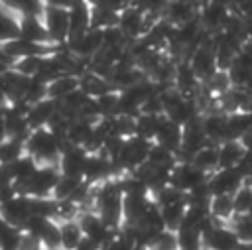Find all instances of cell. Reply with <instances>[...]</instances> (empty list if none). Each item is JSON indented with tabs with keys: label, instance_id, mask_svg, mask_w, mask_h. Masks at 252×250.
<instances>
[{
	"label": "cell",
	"instance_id": "52a82bcc",
	"mask_svg": "<svg viewBox=\"0 0 252 250\" xmlns=\"http://www.w3.org/2000/svg\"><path fill=\"white\" fill-rule=\"evenodd\" d=\"M65 45L73 55L83 57V59H93L104 45V31L98 28H91L85 33L67 39Z\"/></svg>",
	"mask_w": 252,
	"mask_h": 250
},
{
	"label": "cell",
	"instance_id": "d6986e66",
	"mask_svg": "<svg viewBox=\"0 0 252 250\" xmlns=\"http://www.w3.org/2000/svg\"><path fill=\"white\" fill-rule=\"evenodd\" d=\"M77 89H81V77L73 73H63L47 83V96L55 100H63Z\"/></svg>",
	"mask_w": 252,
	"mask_h": 250
},
{
	"label": "cell",
	"instance_id": "e575fe53",
	"mask_svg": "<svg viewBox=\"0 0 252 250\" xmlns=\"http://www.w3.org/2000/svg\"><path fill=\"white\" fill-rule=\"evenodd\" d=\"M236 169L242 173V177H244L246 181H250V179H252V152H248V150H246V154H244V156H242V159L238 161Z\"/></svg>",
	"mask_w": 252,
	"mask_h": 250
},
{
	"label": "cell",
	"instance_id": "7a4b0ae2",
	"mask_svg": "<svg viewBox=\"0 0 252 250\" xmlns=\"http://www.w3.org/2000/svg\"><path fill=\"white\" fill-rule=\"evenodd\" d=\"M61 177V169L55 163H45L35 169V173L18 187V193L30 195V197H49L53 187L57 185Z\"/></svg>",
	"mask_w": 252,
	"mask_h": 250
},
{
	"label": "cell",
	"instance_id": "9c48e42d",
	"mask_svg": "<svg viewBox=\"0 0 252 250\" xmlns=\"http://www.w3.org/2000/svg\"><path fill=\"white\" fill-rule=\"evenodd\" d=\"M244 181L246 179L236 167H219L209 175V189L213 195H222V193L232 195Z\"/></svg>",
	"mask_w": 252,
	"mask_h": 250
},
{
	"label": "cell",
	"instance_id": "7402d4cb",
	"mask_svg": "<svg viewBox=\"0 0 252 250\" xmlns=\"http://www.w3.org/2000/svg\"><path fill=\"white\" fill-rule=\"evenodd\" d=\"M191 161L197 165V167H201L203 171H207V173H213V171H217L219 167H220V157H219V144H213V142H209L207 146H203L193 157H191Z\"/></svg>",
	"mask_w": 252,
	"mask_h": 250
},
{
	"label": "cell",
	"instance_id": "3957f363",
	"mask_svg": "<svg viewBox=\"0 0 252 250\" xmlns=\"http://www.w3.org/2000/svg\"><path fill=\"white\" fill-rule=\"evenodd\" d=\"M152 140H146L142 136H130L124 140L122 148H120V154L116 157V163L122 171H134L138 169L140 165H144L148 161V156H150V150H152Z\"/></svg>",
	"mask_w": 252,
	"mask_h": 250
},
{
	"label": "cell",
	"instance_id": "d4e9b609",
	"mask_svg": "<svg viewBox=\"0 0 252 250\" xmlns=\"http://www.w3.org/2000/svg\"><path fill=\"white\" fill-rule=\"evenodd\" d=\"M83 177L81 175H65V173H61V177H59V181H57V185L53 187V191H51V199L53 201H67V199H71L75 193H77V189L83 185Z\"/></svg>",
	"mask_w": 252,
	"mask_h": 250
},
{
	"label": "cell",
	"instance_id": "4dcf8cb0",
	"mask_svg": "<svg viewBox=\"0 0 252 250\" xmlns=\"http://www.w3.org/2000/svg\"><path fill=\"white\" fill-rule=\"evenodd\" d=\"M26 154L24 138H6L0 144V163H12Z\"/></svg>",
	"mask_w": 252,
	"mask_h": 250
},
{
	"label": "cell",
	"instance_id": "30bf717a",
	"mask_svg": "<svg viewBox=\"0 0 252 250\" xmlns=\"http://www.w3.org/2000/svg\"><path fill=\"white\" fill-rule=\"evenodd\" d=\"M33 215V205H32V197L30 195H22L18 193L14 199H10L8 203L0 205V217L6 219L8 222L16 224L22 228V224Z\"/></svg>",
	"mask_w": 252,
	"mask_h": 250
},
{
	"label": "cell",
	"instance_id": "7bdbcfd3",
	"mask_svg": "<svg viewBox=\"0 0 252 250\" xmlns=\"http://www.w3.org/2000/svg\"><path fill=\"white\" fill-rule=\"evenodd\" d=\"M205 250H215V248H205Z\"/></svg>",
	"mask_w": 252,
	"mask_h": 250
},
{
	"label": "cell",
	"instance_id": "ee69618b",
	"mask_svg": "<svg viewBox=\"0 0 252 250\" xmlns=\"http://www.w3.org/2000/svg\"><path fill=\"white\" fill-rule=\"evenodd\" d=\"M0 104H6V102H2V100H0Z\"/></svg>",
	"mask_w": 252,
	"mask_h": 250
},
{
	"label": "cell",
	"instance_id": "484cf974",
	"mask_svg": "<svg viewBox=\"0 0 252 250\" xmlns=\"http://www.w3.org/2000/svg\"><path fill=\"white\" fill-rule=\"evenodd\" d=\"M59 222H61V246L65 250H75L81 244V240L85 238L79 219H65Z\"/></svg>",
	"mask_w": 252,
	"mask_h": 250
},
{
	"label": "cell",
	"instance_id": "44dd1931",
	"mask_svg": "<svg viewBox=\"0 0 252 250\" xmlns=\"http://www.w3.org/2000/svg\"><path fill=\"white\" fill-rule=\"evenodd\" d=\"M209 211H211V217H213V219L230 224V220H232L234 215H236L232 195H228V193L213 195V199H211V203H209Z\"/></svg>",
	"mask_w": 252,
	"mask_h": 250
},
{
	"label": "cell",
	"instance_id": "bcb514c9",
	"mask_svg": "<svg viewBox=\"0 0 252 250\" xmlns=\"http://www.w3.org/2000/svg\"><path fill=\"white\" fill-rule=\"evenodd\" d=\"M0 250H2V248H0Z\"/></svg>",
	"mask_w": 252,
	"mask_h": 250
},
{
	"label": "cell",
	"instance_id": "ac0fdd59",
	"mask_svg": "<svg viewBox=\"0 0 252 250\" xmlns=\"http://www.w3.org/2000/svg\"><path fill=\"white\" fill-rule=\"evenodd\" d=\"M94 126H96V120H89V118H75V120H71L69 128H67L65 144L87 148V144L93 140Z\"/></svg>",
	"mask_w": 252,
	"mask_h": 250
},
{
	"label": "cell",
	"instance_id": "8992f818",
	"mask_svg": "<svg viewBox=\"0 0 252 250\" xmlns=\"http://www.w3.org/2000/svg\"><path fill=\"white\" fill-rule=\"evenodd\" d=\"M41 18L47 26L51 41L57 43V45H65L67 39H69V8L45 4V10H43Z\"/></svg>",
	"mask_w": 252,
	"mask_h": 250
},
{
	"label": "cell",
	"instance_id": "4fadbf2b",
	"mask_svg": "<svg viewBox=\"0 0 252 250\" xmlns=\"http://www.w3.org/2000/svg\"><path fill=\"white\" fill-rule=\"evenodd\" d=\"M91 10H93V4L87 0H75L69 6V39L77 37L93 28Z\"/></svg>",
	"mask_w": 252,
	"mask_h": 250
},
{
	"label": "cell",
	"instance_id": "8d00e7d4",
	"mask_svg": "<svg viewBox=\"0 0 252 250\" xmlns=\"http://www.w3.org/2000/svg\"><path fill=\"white\" fill-rule=\"evenodd\" d=\"M240 142H242V146H244L248 152H252V126L244 132V136L240 138Z\"/></svg>",
	"mask_w": 252,
	"mask_h": 250
},
{
	"label": "cell",
	"instance_id": "d590c367",
	"mask_svg": "<svg viewBox=\"0 0 252 250\" xmlns=\"http://www.w3.org/2000/svg\"><path fill=\"white\" fill-rule=\"evenodd\" d=\"M14 65H16V59H14L12 55H8V53L4 51V47L0 45V75H2V73L12 71V69H14Z\"/></svg>",
	"mask_w": 252,
	"mask_h": 250
},
{
	"label": "cell",
	"instance_id": "e0dca14e",
	"mask_svg": "<svg viewBox=\"0 0 252 250\" xmlns=\"http://www.w3.org/2000/svg\"><path fill=\"white\" fill-rule=\"evenodd\" d=\"M181 140H183V126H181L179 122H175V120H171L169 116L163 114L154 142L163 144V146H167V148L179 152V148H181Z\"/></svg>",
	"mask_w": 252,
	"mask_h": 250
},
{
	"label": "cell",
	"instance_id": "d6a6232c",
	"mask_svg": "<svg viewBox=\"0 0 252 250\" xmlns=\"http://www.w3.org/2000/svg\"><path fill=\"white\" fill-rule=\"evenodd\" d=\"M230 226L238 234L240 242H252V213L234 215V219L230 220Z\"/></svg>",
	"mask_w": 252,
	"mask_h": 250
},
{
	"label": "cell",
	"instance_id": "5bb4252c",
	"mask_svg": "<svg viewBox=\"0 0 252 250\" xmlns=\"http://www.w3.org/2000/svg\"><path fill=\"white\" fill-rule=\"evenodd\" d=\"M199 10H201V4L197 0H169L161 16L167 22H171L173 26H181V24L197 18Z\"/></svg>",
	"mask_w": 252,
	"mask_h": 250
},
{
	"label": "cell",
	"instance_id": "7c38bea8",
	"mask_svg": "<svg viewBox=\"0 0 252 250\" xmlns=\"http://www.w3.org/2000/svg\"><path fill=\"white\" fill-rule=\"evenodd\" d=\"M89 157V150L83 146H73V144H65L61 157H59V169L65 175H81L83 177V169Z\"/></svg>",
	"mask_w": 252,
	"mask_h": 250
},
{
	"label": "cell",
	"instance_id": "60d3db41",
	"mask_svg": "<svg viewBox=\"0 0 252 250\" xmlns=\"http://www.w3.org/2000/svg\"><path fill=\"white\" fill-rule=\"evenodd\" d=\"M134 250H150V246H148V244H138Z\"/></svg>",
	"mask_w": 252,
	"mask_h": 250
},
{
	"label": "cell",
	"instance_id": "f546056e",
	"mask_svg": "<svg viewBox=\"0 0 252 250\" xmlns=\"http://www.w3.org/2000/svg\"><path fill=\"white\" fill-rule=\"evenodd\" d=\"M159 211H161V217H163L165 228H167V230L177 232V228H179V226H181V222H183V217H185V211H187V203L163 205V207H159Z\"/></svg>",
	"mask_w": 252,
	"mask_h": 250
},
{
	"label": "cell",
	"instance_id": "ffe728a7",
	"mask_svg": "<svg viewBox=\"0 0 252 250\" xmlns=\"http://www.w3.org/2000/svg\"><path fill=\"white\" fill-rule=\"evenodd\" d=\"M112 89H116V87L106 77H102V75H98V73H94L91 69L81 75V91H85L93 98H96V96H100V94H104V93H108Z\"/></svg>",
	"mask_w": 252,
	"mask_h": 250
},
{
	"label": "cell",
	"instance_id": "f6af8a7d",
	"mask_svg": "<svg viewBox=\"0 0 252 250\" xmlns=\"http://www.w3.org/2000/svg\"><path fill=\"white\" fill-rule=\"evenodd\" d=\"M250 213H252V209H250Z\"/></svg>",
	"mask_w": 252,
	"mask_h": 250
},
{
	"label": "cell",
	"instance_id": "603a6c76",
	"mask_svg": "<svg viewBox=\"0 0 252 250\" xmlns=\"http://www.w3.org/2000/svg\"><path fill=\"white\" fill-rule=\"evenodd\" d=\"M20 37V14L0 4V43Z\"/></svg>",
	"mask_w": 252,
	"mask_h": 250
},
{
	"label": "cell",
	"instance_id": "1f68e13d",
	"mask_svg": "<svg viewBox=\"0 0 252 250\" xmlns=\"http://www.w3.org/2000/svg\"><path fill=\"white\" fill-rule=\"evenodd\" d=\"M232 199H234V211H236V215L250 213V209H252V181H244L232 193Z\"/></svg>",
	"mask_w": 252,
	"mask_h": 250
},
{
	"label": "cell",
	"instance_id": "836d02e7",
	"mask_svg": "<svg viewBox=\"0 0 252 250\" xmlns=\"http://www.w3.org/2000/svg\"><path fill=\"white\" fill-rule=\"evenodd\" d=\"M43 57L45 55H28V57H22L16 61L14 69L20 71L22 75H28V77H35L41 69V63H43Z\"/></svg>",
	"mask_w": 252,
	"mask_h": 250
},
{
	"label": "cell",
	"instance_id": "ab89813d",
	"mask_svg": "<svg viewBox=\"0 0 252 250\" xmlns=\"http://www.w3.org/2000/svg\"><path fill=\"white\" fill-rule=\"evenodd\" d=\"M236 250H252V242H240Z\"/></svg>",
	"mask_w": 252,
	"mask_h": 250
},
{
	"label": "cell",
	"instance_id": "4316f807",
	"mask_svg": "<svg viewBox=\"0 0 252 250\" xmlns=\"http://www.w3.org/2000/svg\"><path fill=\"white\" fill-rule=\"evenodd\" d=\"M161 116L163 114H156V112H140L136 116V136H142L146 140H156V134H158V128H159V122H161Z\"/></svg>",
	"mask_w": 252,
	"mask_h": 250
},
{
	"label": "cell",
	"instance_id": "b9f144b4",
	"mask_svg": "<svg viewBox=\"0 0 252 250\" xmlns=\"http://www.w3.org/2000/svg\"><path fill=\"white\" fill-rule=\"evenodd\" d=\"M87 2H91V4H96V2H98V0H87Z\"/></svg>",
	"mask_w": 252,
	"mask_h": 250
},
{
	"label": "cell",
	"instance_id": "277c9868",
	"mask_svg": "<svg viewBox=\"0 0 252 250\" xmlns=\"http://www.w3.org/2000/svg\"><path fill=\"white\" fill-rule=\"evenodd\" d=\"M203 242L205 248H215V250H236L240 244L238 234L234 228L226 222H220L217 219L211 220V224L203 232Z\"/></svg>",
	"mask_w": 252,
	"mask_h": 250
},
{
	"label": "cell",
	"instance_id": "9a60e30c",
	"mask_svg": "<svg viewBox=\"0 0 252 250\" xmlns=\"http://www.w3.org/2000/svg\"><path fill=\"white\" fill-rule=\"evenodd\" d=\"M59 108V100L55 98H41L33 104H30L28 108V122H30V128H41V126H49L51 118L55 116Z\"/></svg>",
	"mask_w": 252,
	"mask_h": 250
},
{
	"label": "cell",
	"instance_id": "74e56055",
	"mask_svg": "<svg viewBox=\"0 0 252 250\" xmlns=\"http://www.w3.org/2000/svg\"><path fill=\"white\" fill-rule=\"evenodd\" d=\"M2 106L4 104H0V144L8 138V132H6V122H4V114H2Z\"/></svg>",
	"mask_w": 252,
	"mask_h": 250
},
{
	"label": "cell",
	"instance_id": "83f0119b",
	"mask_svg": "<svg viewBox=\"0 0 252 250\" xmlns=\"http://www.w3.org/2000/svg\"><path fill=\"white\" fill-rule=\"evenodd\" d=\"M148 161L152 165H158V167H167V169H173L175 163L179 161V156L175 150L163 146V144H158L154 142L152 144V150H150V156H148Z\"/></svg>",
	"mask_w": 252,
	"mask_h": 250
},
{
	"label": "cell",
	"instance_id": "2e32d148",
	"mask_svg": "<svg viewBox=\"0 0 252 250\" xmlns=\"http://www.w3.org/2000/svg\"><path fill=\"white\" fill-rule=\"evenodd\" d=\"M20 35L26 37V39L37 41V43H53L43 18L33 16V14L20 16Z\"/></svg>",
	"mask_w": 252,
	"mask_h": 250
},
{
	"label": "cell",
	"instance_id": "cb8c5ba5",
	"mask_svg": "<svg viewBox=\"0 0 252 250\" xmlns=\"http://www.w3.org/2000/svg\"><path fill=\"white\" fill-rule=\"evenodd\" d=\"M244 154H246V148L242 146L240 140H226V142L219 144L220 167H236Z\"/></svg>",
	"mask_w": 252,
	"mask_h": 250
},
{
	"label": "cell",
	"instance_id": "8fae6325",
	"mask_svg": "<svg viewBox=\"0 0 252 250\" xmlns=\"http://www.w3.org/2000/svg\"><path fill=\"white\" fill-rule=\"evenodd\" d=\"M203 130L213 144H222L226 140V128H228V114L220 108H211L203 112Z\"/></svg>",
	"mask_w": 252,
	"mask_h": 250
},
{
	"label": "cell",
	"instance_id": "6da1fadb",
	"mask_svg": "<svg viewBox=\"0 0 252 250\" xmlns=\"http://www.w3.org/2000/svg\"><path fill=\"white\" fill-rule=\"evenodd\" d=\"M24 142H26V154L33 156L39 165H45V163L59 165V157L65 148V142L49 126L32 128Z\"/></svg>",
	"mask_w": 252,
	"mask_h": 250
},
{
	"label": "cell",
	"instance_id": "f1b7e54d",
	"mask_svg": "<svg viewBox=\"0 0 252 250\" xmlns=\"http://www.w3.org/2000/svg\"><path fill=\"white\" fill-rule=\"evenodd\" d=\"M118 14L120 12H114L102 4H93V10H91V22H93V28H98V30H106V28H112V26H118Z\"/></svg>",
	"mask_w": 252,
	"mask_h": 250
},
{
	"label": "cell",
	"instance_id": "f35d334b",
	"mask_svg": "<svg viewBox=\"0 0 252 250\" xmlns=\"http://www.w3.org/2000/svg\"><path fill=\"white\" fill-rule=\"evenodd\" d=\"M45 4H49V6H61V8H69L75 0H43Z\"/></svg>",
	"mask_w": 252,
	"mask_h": 250
},
{
	"label": "cell",
	"instance_id": "ba28073f",
	"mask_svg": "<svg viewBox=\"0 0 252 250\" xmlns=\"http://www.w3.org/2000/svg\"><path fill=\"white\" fill-rule=\"evenodd\" d=\"M232 12L230 0H209L199 10V20L207 31H219Z\"/></svg>",
	"mask_w": 252,
	"mask_h": 250
},
{
	"label": "cell",
	"instance_id": "5b68a950",
	"mask_svg": "<svg viewBox=\"0 0 252 250\" xmlns=\"http://www.w3.org/2000/svg\"><path fill=\"white\" fill-rule=\"evenodd\" d=\"M209 175H211V173L203 171V169L197 167L193 161H189V159H179V161L175 163V167L171 169V179H169V183H171L173 187H177V189H181V191L187 193V191H191L193 187H197V185L209 181Z\"/></svg>",
	"mask_w": 252,
	"mask_h": 250
}]
</instances>
